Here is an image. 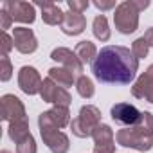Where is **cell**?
I'll return each mask as SVG.
<instances>
[{
    "mask_svg": "<svg viewBox=\"0 0 153 153\" xmlns=\"http://www.w3.org/2000/svg\"><path fill=\"white\" fill-rule=\"evenodd\" d=\"M131 94L137 99H144L148 103H153V65H149L146 68V72L139 76V79L131 87Z\"/></svg>",
    "mask_w": 153,
    "mask_h": 153,
    "instance_id": "cell-13",
    "label": "cell"
},
{
    "mask_svg": "<svg viewBox=\"0 0 153 153\" xmlns=\"http://www.w3.org/2000/svg\"><path fill=\"white\" fill-rule=\"evenodd\" d=\"M74 52L78 54V58H79V61H81L83 65H85V63H90V61H94V59L97 58V49H96V45H94L92 42H88V40L79 42L78 45H76Z\"/></svg>",
    "mask_w": 153,
    "mask_h": 153,
    "instance_id": "cell-18",
    "label": "cell"
},
{
    "mask_svg": "<svg viewBox=\"0 0 153 153\" xmlns=\"http://www.w3.org/2000/svg\"><path fill=\"white\" fill-rule=\"evenodd\" d=\"M2 153H11V151H7V149H4V151H2Z\"/></svg>",
    "mask_w": 153,
    "mask_h": 153,
    "instance_id": "cell-31",
    "label": "cell"
},
{
    "mask_svg": "<svg viewBox=\"0 0 153 153\" xmlns=\"http://www.w3.org/2000/svg\"><path fill=\"white\" fill-rule=\"evenodd\" d=\"M68 9L70 11H74V13H81L83 15V11H87L88 9V2H87V0H68Z\"/></svg>",
    "mask_w": 153,
    "mask_h": 153,
    "instance_id": "cell-25",
    "label": "cell"
},
{
    "mask_svg": "<svg viewBox=\"0 0 153 153\" xmlns=\"http://www.w3.org/2000/svg\"><path fill=\"white\" fill-rule=\"evenodd\" d=\"M133 2H135V6H137L139 11H144L149 6V0H133Z\"/></svg>",
    "mask_w": 153,
    "mask_h": 153,
    "instance_id": "cell-30",
    "label": "cell"
},
{
    "mask_svg": "<svg viewBox=\"0 0 153 153\" xmlns=\"http://www.w3.org/2000/svg\"><path fill=\"white\" fill-rule=\"evenodd\" d=\"M148 51H149V45L146 43V40H144L142 36L137 38V40L133 42V45H131V52H133V56H135L137 59L146 58V56H148Z\"/></svg>",
    "mask_w": 153,
    "mask_h": 153,
    "instance_id": "cell-23",
    "label": "cell"
},
{
    "mask_svg": "<svg viewBox=\"0 0 153 153\" xmlns=\"http://www.w3.org/2000/svg\"><path fill=\"white\" fill-rule=\"evenodd\" d=\"M43 85V79L40 78V74L34 67H22L18 72V87L22 88V92H25L27 96H34L40 94Z\"/></svg>",
    "mask_w": 153,
    "mask_h": 153,
    "instance_id": "cell-10",
    "label": "cell"
},
{
    "mask_svg": "<svg viewBox=\"0 0 153 153\" xmlns=\"http://www.w3.org/2000/svg\"><path fill=\"white\" fill-rule=\"evenodd\" d=\"M92 31L94 36L101 42H108L110 40V27H108V20L105 15H97L92 22Z\"/></svg>",
    "mask_w": 153,
    "mask_h": 153,
    "instance_id": "cell-19",
    "label": "cell"
},
{
    "mask_svg": "<svg viewBox=\"0 0 153 153\" xmlns=\"http://www.w3.org/2000/svg\"><path fill=\"white\" fill-rule=\"evenodd\" d=\"M36 6L42 9V18L47 25H61L65 20V13L59 9V6L52 0H43V2H36Z\"/></svg>",
    "mask_w": 153,
    "mask_h": 153,
    "instance_id": "cell-15",
    "label": "cell"
},
{
    "mask_svg": "<svg viewBox=\"0 0 153 153\" xmlns=\"http://www.w3.org/2000/svg\"><path fill=\"white\" fill-rule=\"evenodd\" d=\"M99 124H101V112H99V108L94 106V105H87V106H81L78 117L72 119L70 130H72V133L76 137L85 139V137H90Z\"/></svg>",
    "mask_w": 153,
    "mask_h": 153,
    "instance_id": "cell-4",
    "label": "cell"
},
{
    "mask_svg": "<svg viewBox=\"0 0 153 153\" xmlns=\"http://www.w3.org/2000/svg\"><path fill=\"white\" fill-rule=\"evenodd\" d=\"M40 96H42V99H43L45 103H52L54 106H68L70 101H72L70 94H68L65 88L58 87L51 78H45V79H43Z\"/></svg>",
    "mask_w": 153,
    "mask_h": 153,
    "instance_id": "cell-6",
    "label": "cell"
},
{
    "mask_svg": "<svg viewBox=\"0 0 153 153\" xmlns=\"http://www.w3.org/2000/svg\"><path fill=\"white\" fill-rule=\"evenodd\" d=\"M2 119L9 124L13 123H22V121H27V115H25V108L22 105V101L13 96V94H6L2 97Z\"/></svg>",
    "mask_w": 153,
    "mask_h": 153,
    "instance_id": "cell-8",
    "label": "cell"
},
{
    "mask_svg": "<svg viewBox=\"0 0 153 153\" xmlns=\"http://www.w3.org/2000/svg\"><path fill=\"white\" fill-rule=\"evenodd\" d=\"M51 119L59 126V128H65V126H70V112H68V106H52L51 110H47Z\"/></svg>",
    "mask_w": 153,
    "mask_h": 153,
    "instance_id": "cell-20",
    "label": "cell"
},
{
    "mask_svg": "<svg viewBox=\"0 0 153 153\" xmlns=\"http://www.w3.org/2000/svg\"><path fill=\"white\" fill-rule=\"evenodd\" d=\"M13 74V67H11V61L7 56H2L0 58V79L2 81H9Z\"/></svg>",
    "mask_w": 153,
    "mask_h": 153,
    "instance_id": "cell-24",
    "label": "cell"
},
{
    "mask_svg": "<svg viewBox=\"0 0 153 153\" xmlns=\"http://www.w3.org/2000/svg\"><path fill=\"white\" fill-rule=\"evenodd\" d=\"M51 58H52L54 61H58L61 67H65V68L72 70L76 76H81V72H83V63L79 61L78 54H76V52H72L70 49L58 47V49H54V51H52Z\"/></svg>",
    "mask_w": 153,
    "mask_h": 153,
    "instance_id": "cell-14",
    "label": "cell"
},
{
    "mask_svg": "<svg viewBox=\"0 0 153 153\" xmlns=\"http://www.w3.org/2000/svg\"><path fill=\"white\" fill-rule=\"evenodd\" d=\"M144 40H146V43L149 45V47H153V27H149L146 33H144V36H142Z\"/></svg>",
    "mask_w": 153,
    "mask_h": 153,
    "instance_id": "cell-29",
    "label": "cell"
},
{
    "mask_svg": "<svg viewBox=\"0 0 153 153\" xmlns=\"http://www.w3.org/2000/svg\"><path fill=\"white\" fill-rule=\"evenodd\" d=\"M87 27V18L81 15V13H74V11H68L65 13V20L61 24V31L68 36H78L85 31Z\"/></svg>",
    "mask_w": 153,
    "mask_h": 153,
    "instance_id": "cell-16",
    "label": "cell"
},
{
    "mask_svg": "<svg viewBox=\"0 0 153 153\" xmlns=\"http://www.w3.org/2000/svg\"><path fill=\"white\" fill-rule=\"evenodd\" d=\"M11 24H13V18H11V15L7 13V11H0V29H4V33H6V29H9L11 27Z\"/></svg>",
    "mask_w": 153,
    "mask_h": 153,
    "instance_id": "cell-27",
    "label": "cell"
},
{
    "mask_svg": "<svg viewBox=\"0 0 153 153\" xmlns=\"http://www.w3.org/2000/svg\"><path fill=\"white\" fill-rule=\"evenodd\" d=\"M15 47L13 36H9L7 33H2V56H7V52Z\"/></svg>",
    "mask_w": 153,
    "mask_h": 153,
    "instance_id": "cell-26",
    "label": "cell"
},
{
    "mask_svg": "<svg viewBox=\"0 0 153 153\" xmlns=\"http://www.w3.org/2000/svg\"><path fill=\"white\" fill-rule=\"evenodd\" d=\"M110 115L117 124H123L128 128V126H135L140 121L142 112L130 103H115L110 110Z\"/></svg>",
    "mask_w": 153,
    "mask_h": 153,
    "instance_id": "cell-9",
    "label": "cell"
},
{
    "mask_svg": "<svg viewBox=\"0 0 153 153\" xmlns=\"http://www.w3.org/2000/svg\"><path fill=\"white\" fill-rule=\"evenodd\" d=\"M49 78H51L58 87H61V88H65V90L76 83V74H74L72 70L65 68V67H52V68H49Z\"/></svg>",
    "mask_w": 153,
    "mask_h": 153,
    "instance_id": "cell-17",
    "label": "cell"
},
{
    "mask_svg": "<svg viewBox=\"0 0 153 153\" xmlns=\"http://www.w3.org/2000/svg\"><path fill=\"white\" fill-rule=\"evenodd\" d=\"M38 124H40L42 139H43V142L47 144V148L52 153H67L68 151V146H70L68 144V137L63 131H59V126L51 119L49 112L40 114Z\"/></svg>",
    "mask_w": 153,
    "mask_h": 153,
    "instance_id": "cell-3",
    "label": "cell"
},
{
    "mask_svg": "<svg viewBox=\"0 0 153 153\" xmlns=\"http://www.w3.org/2000/svg\"><path fill=\"white\" fill-rule=\"evenodd\" d=\"M139 59L133 52L121 45H108L97 52L92 61L94 78L106 85H130L135 79Z\"/></svg>",
    "mask_w": 153,
    "mask_h": 153,
    "instance_id": "cell-1",
    "label": "cell"
},
{
    "mask_svg": "<svg viewBox=\"0 0 153 153\" xmlns=\"http://www.w3.org/2000/svg\"><path fill=\"white\" fill-rule=\"evenodd\" d=\"M139 9L135 6L133 0H126V2L119 4L115 7V15H114V24L115 29L121 34H131L137 31L139 27Z\"/></svg>",
    "mask_w": 153,
    "mask_h": 153,
    "instance_id": "cell-5",
    "label": "cell"
},
{
    "mask_svg": "<svg viewBox=\"0 0 153 153\" xmlns=\"http://www.w3.org/2000/svg\"><path fill=\"white\" fill-rule=\"evenodd\" d=\"M16 153H36V142L31 133L16 144Z\"/></svg>",
    "mask_w": 153,
    "mask_h": 153,
    "instance_id": "cell-22",
    "label": "cell"
},
{
    "mask_svg": "<svg viewBox=\"0 0 153 153\" xmlns=\"http://www.w3.org/2000/svg\"><path fill=\"white\" fill-rule=\"evenodd\" d=\"M94 153H115V137L114 130L108 124H99L94 133Z\"/></svg>",
    "mask_w": 153,
    "mask_h": 153,
    "instance_id": "cell-11",
    "label": "cell"
},
{
    "mask_svg": "<svg viewBox=\"0 0 153 153\" xmlns=\"http://www.w3.org/2000/svg\"><path fill=\"white\" fill-rule=\"evenodd\" d=\"M76 88H78V94L81 97H85V99H90L96 94L94 83H92L90 78H87V76H79V78L76 79Z\"/></svg>",
    "mask_w": 153,
    "mask_h": 153,
    "instance_id": "cell-21",
    "label": "cell"
},
{
    "mask_svg": "<svg viewBox=\"0 0 153 153\" xmlns=\"http://www.w3.org/2000/svg\"><path fill=\"white\" fill-rule=\"evenodd\" d=\"M13 42L18 52L33 54L38 49V40L29 27H15L13 29Z\"/></svg>",
    "mask_w": 153,
    "mask_h": 153,
    "instance_id": "cell-12",
    "label": "cell"
},
{
    "mask_svg": "<svg viewBox=\"0 0 153 153\" xmlns=\"http://www.w3.org/2000/svg\"><path fill=\"white\" fill-rule=\"evenodd\" d=\"M115 140L124 148L149 151L153 148V115L149 112H142L140 121L135 126L123 128L115 133Z\"/></svg>",
    "mask_w": 153,
    "mask_h": 153,
    "instance_id": "cell-2",
    "label": "cell"
},
{
    "mask_svg": "<svg viewBox=\"0 0 153 153\" xmlns=\"http://www.w3.org/2000/svg\"><path fill=\"white\" fill-rule=\"evenodd\" d=\"M94 6H96L97 9H101V11H108V9H114V7H115V2H114V0H108V2H103V0H96Z\"/></svg>",
    "mask_w": 153,
    "mask_h": 153,
    "instance_id": "cell-28",
    "label": "cell"
},
{
    "mask_svg": "<svg viewBox=\"0 0 153 153\" xmlns=\"http://www.w3.org/2000/svg\"><path fill=\"white\" fill-rule=\"evenodd\" d=\"M2 9L7 11L15 22L33 24L34 18H36L34 6L29 4V2H22V0H6V2L2 4Z\"/></svg>",
    "mask_w": 153,
    "mask_h": 153,
    "instance_id": "cell-7",
    "label": "cell"
}]
</instances>
